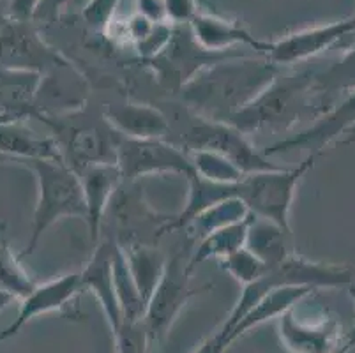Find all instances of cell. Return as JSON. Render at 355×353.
I'll list each match as a JSON object with an SVG mask.
<instances>
[{
    "label": "cell",
    "instance_id": "obj_10",
    "mask_svg": "<svg viewBox=\"0 0 355 353\" xmlns=\"http://www.w3.org/2000/svg\"><path fill=\"white\" fill-rule=\"evenodd\" d=\"M355 32V18L340 19L327 25L302 28L292 32L277 41H266L261 48V57L274 66H295L316 57L322 51L334 46L347 35Z\"/></svg>",
    "mask_w": 355,
    "mask_h": 353
},
{
    "label": "cell",
    "instance_id": "obj_20",
    "mask_svg": "<svg viewBox=\"0 0 355 353\" xmlns=\"http://www.w3.org/2000/svg\"><path fill=\"white\" fill-rule=\"evenodd\" d=\"M0 155L8 163L24 160L62 161L59 144L51 136H41L24 124V121L0 122Z\"/></svg>",
    "mask_w": 355,
    "mask_h": 353
},
{
    "label": "cell",
    "instance_id": "obj_7",
    "mask_svg": "<svg viewBox=\"0 0 355 353\" xmlns=\"http://www.w3.org/2000/svg\"><path fill=\"white\" fill-rule=\"evenodd\" d=\"M195 124L186 131L182 148L191 150H212L230 160L242 173H258L279 168L270 163L269 157L248 140V135L227 122H216L195 115Z\"/></svg>",
    "mask_w": 355,
    "mask_h": 353
},
{
    "label": "cell",
    "instance_id": "obj_16",
    "mask_svg": "<svg viewBox=\"0 0 355 353\" xmlns=\"http://www.w3.org/2000/svg\"><path fill=\"white\" fill-rule=\"evenodd\" d=\"M115 242L103 241L99 239L94 246V252L90 260L87 261L85 268L82 272V286L83 290H89L96 297L103 307V313L106 316L112 334L117 332L122 325V311L119 306L117 293L114 286V274H112V257H114Z\"/></svg>",
    "mask_w": 355,
    "mask_h": 353
},
{
    "label": "cell",
    "instance_id": "obj_9",
    "mask_svg": "<svg viewBox=\"0 0 355 353\" xmlns=\"http://www.w3.org/2000/svg\"><path fill=\"white\" fill-rule=\"evenodd\" d=\"M64 66L69 62L41 37L34 21L9 18L0 27V67L46 76Z\"/></svg>",
    "mask_w": 355,
    "mask_h": 353
},
{
    "label": "cell",
    "instance_id": "obj_17",
    "mask_svg": "<svg viewBox=\"0 0 355 353\" xmlns=\"http://www.w3.org/2000/svg\"><path fill=\"white\" fill-rule=\"evenodd\" d=\"M78 177L82 180L83 196H85V223L89 226L90 241L96 246L101 239L103 219L108 212L110 203L114 200L115 191L122 182L121 171H119L117 164L101 163L83 168L82 171H78Z\"/></svg>",
    "mask_w": 355,
    "mask_h": 353
},
{
    "label": "cell",
    "instance_id": "obj_14",
    "mask_svg": "<svg viewBox=\"0 0 355 353\" xmlns=\"http://www.w3.org/2000/svg\"><path fill=\"white\" fill-rule=\"evenodd\" d=\"M82 290V272L80 270L69 272L46 283L35 284L34 290L25 299H21L16 318L0 332V343L20 334V330L35 316L66 309Z\"/></svg>",
    "mask_w": 355,
    "mask_h": 353
},
{
    "label": "cell",
    "instance_id": "obj_3",
    "mask_svg": "<svg viewBox=\"0 0 355 353\" xmlns=\"http://www.w3.org/2000/svg\"><path fill=\"white\" fill-rule=\"evenodd\" d=\"M35 175L37 202L32 216L31 237L20 258L31 257L44 233L64 218H87L85 196L78 173L62 161L24 160L16 161Z\"/></svg>",
    "mask_w": 355,
    "mask_h": 353
},
{
    "label": "cell",
    "instance_id": "obj_18",
    "mask_svg": "<svg viewBox=\"0 0 355 353\" xmlns=\"http://www.w3.org/2000/svg\"><path fill=\"white\" fill-rule=\"evenodd\" d=\"M196 43L207 51L227 53L235 46H248L261 57L263 43L257 39L246 27H242L237 19H228L219 12H198L189 24Z\"/></svg>",
    "mask_w": 355,
    "mask_h": 353
},
{
    "label": "cell",
    "instance_id": "obj_27",
    "mask_svg": "<svg viewBox=\"0 0 355 353\" xmlns=\"http://www.w3.org/2000/svg\"><path fill=\"white\" fill-rule=\"evenodd\" d=\"M35 281L21 267L20 257H15L8 241H0V288L21 300L34 290Z\"/></svg>",
    "mask_w": 355,
    "mask_h": 353
},
{
    "label": "cell",
    "instance_id": "obj_15",
    "mask_svg": "<svg viewBox=\"0 0 355 353\" xmlns=\"http://www.w3.org/2000/svg\"><path fill=\"white\" fill-rule=\"evenodd\" d=\"M55 135H60L59 144L64 163L76 173L92 164L114 163L117 132L112 128L106 131L98 126H80V128H57L51 126Z\"/></svg>",
    "mask_w": 355,
    "mask_h": 353
},
{
    "label": "cell",
    "instance_id": "obj_31",
    "mask_svg": "<svg viewBox=\"0 0 355 353\" xmlns=\"http://www.w3.org/2000/svg\"><path fill=\"white\" fill-rule=\"evenodd\" d=\"M202 6L211 9L212 12H218L214 2L211 0H163L164 19L172 25H189L191 19L202 12L200 11Z\"/></svg>",
    "mask_w": 355,
    "mask_h": 353
},
{
    "label": "cell",
    "instance_id": "obj_13",
    "mask_svg": "<svg viewBox=\"0 0 355 353\" xmlns=\"http://www.w3.org/2000/svg\"><path fill=\"white\" fill-rule=\"evenodd\" d=\"M295 306L276 320L282 345L290 353H331L343 345L347 338L343 339L340 323L334 318L304 320Z\"/></svg>",
    "mask_w": 355,
    "mask_h": 353
},
{
    "label": "cell",
    "instance_id": "obj_8",
    "mask_svg": "<svg viewBox=\"0 0 355 353\" xmlns=\"http://www.w3.org/2000/svg\"><path fill=\"white\" fill-rule=\"evenodd\" d=\"M188 261L189 260H184L182 255H175L166 260L163 276L145 306L141 320H144L148 338L153 343L159 341L168 334V330L172 329L173 322L191 297H195L205 288H211L191 286L193 272L189 270Z\"/></svg>",
    "mask_w": 355,
    "mask_h": 353
},
{
    "label": "cell",
    "instance_id": "obj_26",
    "mask_svg": "<svg viewBox=\"0 0 355 353\" xmlns=\"http://www.w3.org/2000/svg\"><path fill=\"white\" fill-rule=\"evenodd\" d=\"M250 210L239 198H228L225 202L216 203L211 209L203 210L198 214L191 223L184 230H188L189 237L203 239L209 233L223 228V226L232 225L235 221L246 219L250 216Z\"/></svg>",
    "mask_w": 355,
    "mask_h": 353
},
{
    "label": "cell",
    "instance_id": "obj_39",
    "mask_svg": "<svg viewBox=\"0 0 355 353\" xmlns=\"http://www.w3.org/2000/svg\"><path fill=\"white\" fill-rule=\"evenodd\" d=\"M352 348H355V341H352V339L347 336V339H345L343 345H341L340 348H336L334 352H331V353H348Z\"/></svg>",
    "mask_w": 355,
    "mask_h": 353
},
{
    "label": "cell",
    "instance_id": "obj_25",
    "mask_svg": "<svg viewBox=\"0 0 355 353\" xmlns=\"http://www.w3.org/2000/svg\"><path fill=\"white\" fill-rule=\"evenodd\" d=\"M112 274H114V286L117 293L119 306L122 311L124 322H137L144 318L145 304L140 297L137 283L133 279V274L129 270L128 260H125L124 249L114 244V257H112Z\"/></svg>",
    "mask_w": 355,
    "mask_h": 353
},
{
    "label": "cell",
    "instance_id": "obj_22",
    "mask_svg": "<svg viewBox=\"0 0 355 353\" xmlns=\"http://www.w3.org/2000/svg\"><path fill=\"white\" fill-rule=\"evenodd\" d=\"M244 246L270 268L274 265L282 264L293 252L292 232L282 228L269 219L257 218L253 214L250 226H248L246 244Z\"/></svg>",
    "mask_w": 355,
    "mask_h": 353
},
{
    "label": "cell",
    "instance_id": "obj_40",
    "mask_svg": "<svg viewBox=\"0 0 355 353\" xmlns=\"http://www.w3.org/2000/svg\"><path fill=\"white\" fill-rule=\"evenodd\" d=\"M8 19H9L8 6H6L4 0H0V27H2V25H4L6 21H8Z\"/></svg>",
    "mask_w": 355,
    "mask_h": 353
},
{
    "label": "cell",
    "instance_id": "obj_6",
    "mask_svg": "<svg viewBox=\"0 0 355 353\" xmlns=\"http://www.w3.org/2000/svg\"><path fill=\"white\" fill-rule=\"evenodd\" d=\"M115 164L122 182H135L148 175H180L188 180L196 173L188 152L166 138H125L119 135Z\"/></svg>",
    "mask_w": 355,
    "mask_h": 353
},
{
    "label": "cell",
    "instance_id": "obj_21",
    "mask_svg": "<svg viewBox=\"0 0 355 353\" xmlns=\"http://www.w3.org/2000/svg\"><path fill=\"white\" fill-rule=\"evenodd\" d=\"M313 291L315 290L308 286H282L267 291L266 295L260 297L257 304L242 315V318L235 323V327L228 332L227 338L223 339L225 348H228L232 343L237 341L241 336L250 332L254 327L263 325L270 320H277L283 313L292 309L295 304L302 302L309 295H313Z\"/></svg>",
    "mask_w": 355,
    "mask_h": 353
},
{
    "label": "cell",
    "instance_id": "obj_23",
    "mask_svg": "<svg viewBox=\"0 0 355 353\" xmlns=\"http://www.w3.org/2000/svg\"><path fill=\"white\" fill-rule=\"evenodd\" d=\"M121 248L124 249L129 270L133 274V279L137 283L138 291H140L141 300L147 306L154 288H156L161 276H163L166 258L156 246L150 244H129L121 246Z\"/></svg>",
    "mask_w": 355,
    "mask_h": 353
},
{
    "label": "cell",
    "instance_id": "obj_42",
    "mask_svg": "<svg viewBox=\"0 0 355 353\" xmlns=\"http://www.w3.org/2000/svg\"><path fill=\"white\" fill-rule=\"evenodd\" d=\"M0 161H2V163H8V160H6V157H2V155H0Z\"/></svg>",
    "mask_w": 355,
    "mask_h": 353
},
{
    "label": "cell",
    "instance_id": "obj_30",
    "mask_svg": "<svg viewBox=\"0 0 355 353\" xmlns=\"http://www.w3.org/2000/svg\"><path fill=\"white\" fill-rule=\"evenodd\" d=\"M114 341L117 353H150V345H153L144 320L122 322L117 332H114Z\"/></svg>",
    "mask_w": 355,
    "mask_h": 353
},
{
    "label": "cell",
    "instance_id": "obj_28",
    "mask_svg": "<svg viewBox=\"0 0 355 353\" xmlns=\"http://www.w3.org/2000/svg\"><path fill=\"white\" fill-rule=\"evenodd\" d=\"M188 154L191 157L196 175H200L202 179L212 180V182L234 184L239 182L246 175L242 173L230 160H227L225 155L218 154V152L191 150Z\"/></svg>",
    "mask_w": 355,
    "mask_h": 353
},
{
    "label": "cell",
    "instance_id": "obj_37",
    "mask_svg": "<svg viewBox=\"0 0 355 353\" xmlns=\"http://www.w3.org/2000/svg\"><path fill=\"white\" fill-rule=\"evenodd\" d=\"M15 300L16 299L11 295V293H8V291L0 288V313H2V311H4L8 306H11Z\"/></svg>",
    "mask_w": 355,
    "mask_h": 353
},
{
    "label": "cell",
    "instance_id": "obj_44",
    "mask_svg": "<svg viewBox=\"0 0 355 353\" xmlns=\"http://www.w3.org/2000/svg\"><path fill=\"white\" fill-rule=\"evenodd\" d=\"M4 2H6V0H4Z\"/></svg>",
    "mask_w": 355,
    "mask_h": 353
},
{
    "label": "cell",
    "instance_id": "obj_24",
    "mask_svg": "<svg viewBox=\"0 0 355 353\" xmlns=\"http://www.w3.org/2000/svg\"><path fill=\"white\" fill-rule=\"evenodd\" d=\"M251 218H253V214H250L246 219H241V221L223 226V228L216 230V232L200 239V244L196 246L195 252H193L188 261L189 270L193 272L200 264L212 260V258L214 260H223V258L235 252L237 249L244 248Z\"/></svg>",
    "mask_w": 355,
    "mask_h": 353
},
{
    "label": "cell",
    "instance_id": "obj_41",
    "mask_svg": "<svg viewBox=\"0 0 355 353\" xmlns=\"http://www.w3.org/2000/svg\"><path fill=\"white\" fill-rule=\"evenodd\" d=\"M348 293H350V295H352V299L355 300V281H354V283L350 284V286H348ZM347 336H348V338L352 339V341H355V327H354V329H352V332H350V334H347Z\"/></svg>",
    "mask_w": 355,
    "mask_h": 353
},
{
    "label": "cell",
    "instance_id": "obj_33",
    "mask_svg": "<svg viewBox=\"0 0 355 353\" xmlns=\"http://www.w3.org/2000/svg\"><path fill=\"white\" fill-rule=\"evenodd\" d=\"M41 0H6L8 6V16L18 21H32L35 9Z\"/></svg>",
    "mask_w": 355,
    "mask_h": 353
},
{
    "label": "cell",
    "instance_id": "obj_29",
    "mask_svg": "<svg viewBox=\"0 0 355 353\" xmlns=\"http://www.w3.org/2000/svg\"><path fill=\"white\" fill-rule=\"evenodd\" d=\"M219 265H221L223 270L228 272L242 286L254 283L258 277H261L269 270V267L260 258L254 257L246 246L237 249V251L228 255V257H225L223 260H219Z\"/></svg>",
    "mask_w": 355,
    "mask_h": 353
},
{
    "label": "cell",
    "instance_id": "obj_36",
    "mask_svg": "<svg viewBox=\"0 0 355 353\" xmlns=\"http://www.w3.org/2000/svg\"><path fill=\"white\" fill-rule=\"evenodd\" d=\"M227 350L223 348L221 343H219L218 336H211L209 339H205V341L202 343V345L198 346V348L195 350L193 353H225Z\"/></svg>",
    "mask_w": 355,
    "mask_h": 353
},
{
    "label": "cell",
    "instance_id": "obj_34",
    "mask_svg": "<svg viewBox=\"0 0 355 353\" xmlns=\"http://www.w3.org/2000/svg\"><path fill=\"white\" fill-rule=\"evenodd\" d=\"M67 0H41L35 9L32 21H53L60 15Z\"/></svg>",
    "mask_w": 355,
    "mask_h": 353
},
{
    "label": "cell",
    "instance_id": "obj_12",
    "mask_svg": "<svg viewBox=\"0 0 355 353\" xmlns=\"http://www.w3.org/2000/svg\"><path fill=\"white\" fill-rule=\"evenodd\" d=\"M352 126H355V90L348 92L340 105L331 106L327 112L316 117V121L309 128L286 136L261 152L267 157L293 150V148H308L309 152L324 154L325 147L336 144L340 140V136H343Z\"/></svg>",
    "mask_w": 355,
    "mask_h": 353
},
{
    "label": "cell",
    "instance_id": "obj_2",
    "mask_svg": "<svg viewBox=\"0 0 355 353\" xmlns=\"http://www.w3.org/2000/svg\"><path fill=\"white\" fill-rule=\"evenodd\" d=\"M313 78L315 74L309 71H299L286 76L277 73L272 82L258 94L257 99L230 117L227 124L234 126L244 135L261 129L286 132L311 113L320 117Z\"/></svg>",
    "mask_w": 355,
    "mask_h": 353
},
{
    "label": "cell",
    "instance_id": "obj_38",
    "mask_svg": "<svg viewBox=\"0 0 355 353\" xmlns=\"http://www.w3.org/2000/svg\"><path fill=\"white\" fill-rule=\"evenodd\" d=\"M345 138H340V140L336 141L338 145H352L355 144V126H352L347 132H345Z\"/></svg>",
    "mask_w": 355,
    "mask_h": 353
},
{
    "label": "cell",
    "instance_id": "obj_32",
    "mask_svg": "<svg viewBox=\"0 0 355 353\" xmlns=\"http://www.w3.org/2000/svg\"><path fill=\"white\" fill-rule=\"evenodd\" d=\"M121 0H89L83 8L87 27L94 32H108L114 24V15Z\"/></svg>",
    "mask_w": 355,
    "mask_h": 353
},
{
    "label": "cell",
    "instance_id": "obj_1",
    "mask_svg": "<svg viewBox=\"0 0 355 353\" xmlns=\"http://www.w3.org/2000/svg\"><path fill=\"white\" fill-rule=\"evenodd\" d=\"M279 73L263 57L232 55L209 64L180 87L186 108L207 121L227 122L246 108Z\"/></svg>",
    "mask_w": 355,
    "mask_h": 353
},
{
    "label": "cell",
    "instance_id": "obj_4",
    "mask_svg": "<svg viewBox=\"0 0 355 353\" xmlns=\"http://www.w3.org/2000/svg\"><path fill=\"white\" fill-rule=\"evenodd\" d=\"M354 281L355 272L352 268L343 267V265L340 267V265L308 260V258L301 257V255H297L293 251L282 264L270 267L254 283L242 286L237 304L232 309L227 322L223 323L221 329L216 332V336H218L219 343L223 345V339L227 338L228 332L234 329L235 323L242 318V315L250 307H253L260 297H263L270 290H276V288L282 286H308L313 288V290H318V288H348ZM223 348H225V345H223Z\"/></svg>",
    "mask_w": 355,
    "mask_h": 353
},
{
    "label": "cell",
    "instance_id": "obj_35",
    "mask_svg": "<svg viewBox=\"0 0 355 353\" xmlns=\"http://www.w3.org/2000/svg\"><path fill=\"white\" fill-rule=\"evenodd\" d=\"M138 9L141 15L148 16L150 19H164L163 15V0H138Z\"/></svg>",
    "mask_w": 355,
    "mask_h": 353
},
{
    "label": "cell",
    "instance_id": "obj_43",
    "mask_svg": "<svg viewBox=\"0 0 355 353\" xmlns=\"http://www.w3.org/2000/svg\"><path fill=\"white\" fill-rule=\"evenodd\" d=\"M354 18H355V15H354Z\"/></svg>",
    "mask_w": 355,
    "mask_h": 353
},
{
    "label": "cell",
    "instance_id": "obj_11",
    "mask_svg": "<svg viewBox=\"0 0 355 353\" xmlns=\"http://www.w3.org/2000/svg\"><path fill=\"white\" fill-rule=\"evenodd\" d=\"M239 55L235 51L227 53H214V51L203 50L196 43L189 25H173L172 37L164 44L163 50L156 57L148 58L145 62L153 67L154 73L163 80H175L177 89L184 83H188L198 71L207 67L209 64H214L221 58Z\"/></svg>",
    "mask_w": 355,
    "mask_h": 353
},
{
    "label": "cell",
    "instance_id": "obj_19",
    "mask_svg": "<svg viewBox=\"0 0 355 353\" xmlns=\"http://www.w3.org/2000/svg\"><path fill=\"white\" fill-rule=\"evenodd\" d=\"M105 121L117 135L125 138H166L170 121L159 108L140 103L108 105Z\"/></svg>",
    "mask_w": 355,
    "mask_h": 353
},
{
    "label": "cell",
    "instance_id": "obj_5",
    "mask_svg": "<svg viewBox=\"0 0 355 353\" xmlns=\"http://www.w3.org/2000/svg\"><path fill=\"white\" fill-rule=\"evenodd\" d=\"M322 152H309L304 161L293 168H276L269 171L244 175L237 182V198L257 218L269 219L282 228H290V210L297 187L313 170Z\"/></svg>",
    "mask_w": 355,
    "mask_h": 353
}]
</instances>
